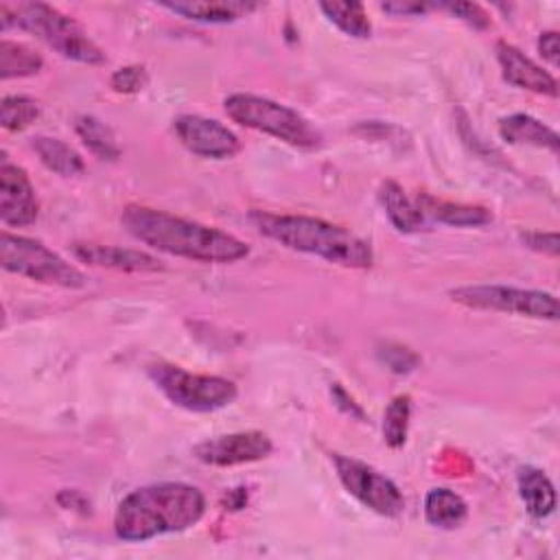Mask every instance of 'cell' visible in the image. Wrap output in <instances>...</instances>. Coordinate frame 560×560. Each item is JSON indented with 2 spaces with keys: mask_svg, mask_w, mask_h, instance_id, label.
I'll return each mask as SVG.
<instances>
[{
  "mask_svg": "<svg viewBox=\"0 0 560 560\" xmlns=\"http://www.w3.org/2000/svg\"><path fill=\"white\" fill-rule=\"evenodd\" d=\"M39 116V105L22 94L4 96L0 105V122L9 131H22Z\"/></svg>",
  "mask_w": 560,
  "mask_h": 560,
  "instance_id": "cell-26",
  "label": "cell"
},
{
  "mask_svg": "<svg viewBox=\"0 0 560 560\" xmlns=\"http://www.w3.org/2000/svg\"><path fill=\"white\" fill-rule=\"evenodd\" d=\"M518 492L534 518H545L556 508V490L549 477L534 466H523L518 470Z\"/></svg>",
  "mask_w": 560,
  "mask_h": 560,
  "instance_id": "cell-18",
  "label": "cell"
},
{
  "mask_svg": "<svg viewBox=\"0 0 560 560\" xmlns=\"http://www.w3.org/2000/svg\"><path fill=\"white\" fill-rule=\"evenodd\" d=\"M249 221L258 228L260 234L284 245L287 249L319 256L339 267L368 269L374 260L368 241L341 225L328 223L317 217L273 214L254 210L249 212Z\"/></svg>",
  "mask_w": 560,
  "mask_h": 560,
  "instance_id": "cell-3",
  "label": "cell"
},
{
  "mask_svg": "<svg viewBox=\"0 0 560 560\" xmlns=\"http://www.w3.org/2000/svg\"><path fill=\"white\" fill-rule=\"evenodd\" d=\"M332 394H335V396H339L343 402H348V396H346V392H343L339 385H332ZM346 411H348V413H352V416H359V418L363 416V413H361V409H359V407H354V405H350V409H346Z\"/></svg>",
  "mask_w": 560,
  "mask_h": 560,
  "instance_id": "cell-32",
  "label": "cell"
},
{
  "mask_svg": "<svg viewBox=\"0 0 560 560\" xmlns=\"http://www.w3.org/2000/svg\"><path fill=\"white\" fill-rule=\"evenodd\" d=\"M173 129L179 142L199 158L228 160L236 155L241 149L236 133L214 118H206L199 114H182L175 118Z\"/></svg>",
  "mask_w": 560,
  "mask_h": 560,
  "instance_id": "cell-10",
  "label": "cell"
},
{
  "mask_svg": "<svg viewBox=\"0 0 560 560\" xmlns=\"http://www.w3.org/2000/svg\"><path fill=\"white\" fill-rule=\"evenodd\" d=\"M39 201L24 168L2 158L0 164V219L9 228L31 225L37 219Z\"/></svg>",
  "mask_w": 560,
  "mask_h": 560,
  "instance_id": "cell-12",
  "label": "cell"
},
{
  "mask_svg": "<svg viewBox=\"0 0 560 560\" xmlns=\"http://www.w3.org/2000/svg\"><path fill=\"white\" fill-rule=\"evenodd\" d=\"M160 7L168 9L171 13L182 15L186 20L206 22V24H228V22H236V20L249 15L260 4L245 2V0H212V2L184 0V2H162Z\"/></svg>",
  "mask_w": 560,
  "mask_h": 560,
  "instance_id": "cell-15",
  "label": "cell"
},
{
  "mask_svg": "<svg viewBox=\"0 0 560 560\" xmlns=\"http://www.w3.org/2000/svg\"><path fill=\"white\" fill-rule=\"evenodd\" d=\"M147 374L158 385V389L177 407L188 411H217L236 398V385L223 376L192 374L173 363H151Z\"/></svg>",
  "mask_w": 560,
  "mask_h": 560,
  "instance_id": "cell-7",
  "label": "cell"
},
{
  "mask_svg": "<svg viewBox=\"0 0 560 560\" xmlns=\"http://www.w3.org/2000/svg\"><path fill=\"white\" fill-rule=\"evenodd\" d=\"M499 133L510 144H529L558 153V133L529 114H512L499 120Z\"/></svg>",
  "mask_w": 560,
  "mask_h": 560,
  "instance_id": "cell-16",
  "label": "cell"
},
{
  "mask_svg": "<svg viewBox=\"0 0 560 560\" xmlns=\"http://www.w3.org/2000/svg\"><path fill=\"white\" fill-rule=\"evenodd\" d=\"M44 66V59L39 52L28 48L26 44L2 39L0 42V77L13 79V77H28L39 72Z\"/></svg>",
  "mask_w": 560,
  "mask_h": 560,
  "instance_id": "cell-24",
  "label": "cell"
},
{
  "mask_svg": "<svg viewBox=\"0 0 560 560\" xmlns=\"http://www.w3.org/2000/svg\"><path fill=\"white\" fill-rule=\"evenodd\" d=\"M149 83V77H147V70L142 66H125V68H118L112 79H109V85L114 92H122V94H133V92H140L144 85Z\"/></svg>",
  "mask_w": 560,
  "mask_h": 560,
  "instance_id": "cell-27",
  "label": "cell"
},
{
  "mask_svg": "<svg viewBox=\"0 0 560 560\" xmlns=\"http://www.w3.org/2000/svg\"><path fill=\"white\" fill-rule=\"evenodd\" d=\"M383 11L394 13V15H418L429 9H435V4H424V2H383Z\"/></svg>",
  "mask_w": 560,
  "mask_h": 560,
  "instance_id": "cell-31",
  "label": "cell"
},
{
  "mask_svg": "<svg viewBox=\"0 0 560 560\" xmlns=\"http://www.w3.org/2000/svg\"><path fill=\"white\" fill-rule=\"evenodd\" d=\"M72 254L88 265L107 267L118 271H160L164 269L162 262L138 249H127L118 245H98V243H74Z\"/></svg>",
  "mask_w": 560,
  "mask_h": 560,
  "instance_id": "cell-14",
  "label": "cell"
},
{
  "mask_svg": "<svg viewBox=\"0 0 560 560\" xmlns=\"http://www.w3.org/2000/svg\"><path fill=\"white\" fill-rule=\"evenodd\" d=\"M223 109L234 122L269 133L295 149L311 151L322 147V133L308 118L267 96L230 94L223 101Z\"/></svg>",
  "mask_w": 560,
  "mask_h": 560,
  "instance_id": "cell-5",
  "label": "cell"
},
{
  "mask_svg": "<svg viewBox=\"0 0 560 560\" xmlns=\"http://www.w3.org/2000/svg\"><path fill=\"white\" fill-rule=\"evenodd\" d=\"M33 149L35 153L39 155L42 164L61 175V177H72V175H79L83 173V160L81 155L70 147L66 144L63 140L59 138H50V136H37L33 138Z\"/></svg>",
  "mask_w": 560,
  "mask_h": 560,
  "instance_id": "cell-21",
  "label": "cell"
},
{
  "mask_svg": "<svg viewBox=\"0 0 560 560\" xmlns=\"http://www.w3.org/2000/svg\"><path fill=\"white\" fill-rule=\"evenodd\" d=\"M120 223L136 241L197 262H236L249 254L247 243L234 234L149 206H127Z\"/></svg>",
  "mask_w": 560,
  "mask_h": 560,
  "instance_id": "cell-1",
  "label": "cell"
},
{
  "mask_svg": "<svg viewBox=\"0 0 560 560\" xmlns=\"http://www.w3.org/2000/svg\"><path fill=\"white\" fill-rule=\"evenodd\" d=\"M409 416H411V398L407 394H400L392 398V402L385 409L383 416V438L385 444L392 448H400L407 440L409 429Z\"/></svg>",
  "mask_w": 560,
  "mask_h": 560,
  "instance_id": "cell-25",
  "label": "cell"
},
{
  "mask_svg": "<svg viewBox=\"0 0 560 560\" xmlns=\"http://www.w3.org/2000/svg\"><path fill=\"white\" fill-rule=\"evenodd\" d=\"M206 512L199 488L182 481H164L136 488L116 508L114 532L120 540L142 542L162 534L192 527Z\"/></svg>",
  "mask_w": 560,
  "mask_h": 560,
  "instance_id": "cell-2",
  "label": "cell"
},
{
  "mask_svg": "<svg viewBox=\"0 0 560 560\" xmlns=\"http://www.w3.org/2000/svg\"><path fill=\"white\" fill-rule=\"evenodd\" d=\"M332 464L343 488L365 508L381 516L402 514L405 499L392 479L381 475L376 468L339 453H332Z\"/></svg>",
  "mask_w": 560,
  "mask_h": 560,
  "instance_id": "cell-9",
  "label": "cell"
},
{
  "mask_svg": "<svg viewBox=\"0 0 560 560\" xmlns=\"http://www.w3.org/2000/svg\"><path fill=\"white\" fill-rule=\"evenodd\" d=\"M2 31L20 26L66 59L98 66L105 63V52L90 39L79 22L46 2H22L15 9L0 4Z\"/></svg>",
  "mask_w": 560,
  "mask_h": 560,
  "instance_id": "cell-4",
  "label": "cell"
},
{
  "mask_svg": "<svg viewBox=\"0 0 560 560\" xmlns=\"http://www.w3.org/2000/svg\"><path fill=\"white\" fill-rule=\"evenodd\" d=\"M424 516L435 527L455 529L466 521L468 505L457 492L448 488H433L424 499Z\"/></svg>",
  "mask_w": 560,
  "mask_h": 560,
  "instance_id": "cell-20",
  "label": "cell"
},
{
  "mask_svg": "<svg viewBox=\"0 0 560 560\" xmlns=\"http://www.w3.org/2000/svg\"><path fill=\"white\" fill-rule=\"evenodd\" d=\"M324 15L346 35L365 39L372 35V24L361 2H322Z\"/></svg>",
  "mask_w": 560,
  "mask_h": 560,
  "instance_id": "cell-23",
  "label": "cell"
},
{
  "mask_svg": "<svg viewBox=\"0 0 560 560\" xmlns=\"http://www.w3.org/2000/svg\"><path fill=\"white\" fill-rule=\"evenodd\" d=\"M497 59L503 70V79L516 88L536 92V94H547V96H558V81L542 70L536 61L525 57L516 46L508 42L497 44Z\"/></svg>",
  "mask_w": 560,
  "mask_h": 560,
  "instance_id": "cell-13",
  "label": "cell"
},
{
  "mask_svg": "<svg viewBox=\"0 0 560 560\" xmlns=\"http://www.w3.org/2000/svg\"><path fill=\"white\" fill-rule=\"evenodd\" d=\"M538 50L540 55L551 63L558 66L560 61V42H558V33L556 31H545L538 37Z\"/></svg>",
  "mask_w": 560,
  "mask_h": 560,
  "instance_id": "cell-30",
  "label": "cell"
},
{
  "mask_svg": "<svg viewBox=\"0 0 560 560\" xmlns=\"http://www.w3.org/2000/svg\"><path fill=\"white\" fill-rule=\"evenodd\" d=\"M271 440L262 431H238L203 440L192 448L195 457L210 466H238L267 457Z\"/></svg>",
  "mask_w": 560,
  "mask_h": 560,
  "instance_id": "cell-11",
  "label": "cell"
},
{
  "mask_svg": "<svg viewBox=\"0 0 560 560\" xmlns=\"http://www.w3.org/2000/svg\"><path fill=\"white\" fill-rule=\"evenodd\" d=\"M0 265L9 273H18L42 284L81 289L88 282L83 271L44 243L11 232H2L0 236Z\"/></svg>",
  "mask_w": 560,
  "mask_h": 560,
  "instance_id": "cell-6",
  "label": "cell"
},
{
  "mask_svg": "<svg viewBox=\"0 0 560 560\" xmlns=\"http://www.w3.org/2000/svg\"><path fill=\"white\" fill-rule=\"evenodd\" d=\"M523 241L527 243V247L556 256L558 254V234L556 232H525Z\"/></svg>",
  "mask_w": 560,
  "mask_h": 560,
  "instance_id": "cell-29",
  "label": "cell"
},
{
  "mask_svg": "<svg viewBox=\"0 0 560 560\" xmlns=\"http://www.w3.org/2000/svg\"><path fill=\"white\" fill-rule=\"evenodd\" d=\"M74 129H77V136L83 140V144L101 160H116L120 155V147L116 142L114 131L101 118L83 114L77 118Z\"/></svg>",
  "mask_w": 560,
  "mask_h": 560,
  "instance_id": "cell-22",
  "label": "cell"
},
{
  "mask_svg": "<svg viewBox=\"0 0 560 560\" xmlns=\"http://www.w3.org/2000/svg\"><path fill=\"white\" fill-rule=\"evenodd\" d=\"M451 300L477 308V311H501L525 315L534 319H558V298L538 289H518L503 284H470L451 291Z\"/></svg>",
  "mask_w": 560,
  "mask_h": 560,
  "instance_id": "cell-8",
  "label": "cell"
},
{
  "mask_svg": "<svg viewBox=\"0 0 560 560\" xmlns=\"http://www.w3.org/2000/svg\"><path fill=\"white\" fill-rule=\"evenodd\" d=\"M416 203L424 217H431L440 223H448L455 228H477V225H486L492 221V212L481 206L442 201L431 195H418Z\"/></svg>",
  "mask_w": 560,
  "mask_h": 560,
  "instance_id": "cell-17",
  "label": "cell"
},
{
  "mask_svg": "<svg viewBox=\"0 0 560 560\" xmlns=\"http://www.w3.org/2000/svg\"><path fill=\"white\" fill-rule=\"evenodd\" d=\"M435 9H444L451 15L459 18L462 22H466L472 28H488L490 26V18L488 13L472 2H446V4H435Z\"/></svg>",
  "mask_w": 560,
  "mask_h": 560,
  "instance_id": "cell-28",
  "label": "cell"
},
{
  "mask_svg": "<svg viewBox=\"0 0 560 560\" xmlns=\"http://www.w3.org/2000/svg\"><path fill=\"white\" fill-rule=\"evenodd\" d=\"M378 199L385 208L387 219L398 232H416L424 225V214L420 212L418 203L407 197V192L392 179L381 184Z\"/></svg>",
  "mask_w": 560,
  "mask_h": 560,
  "instance_id": "cell-19",
  "label": "cell"
}]
</instances>
